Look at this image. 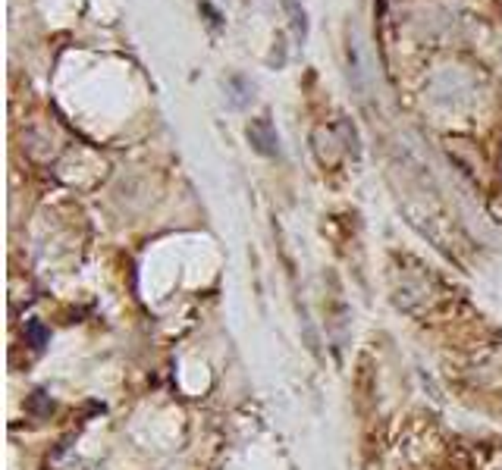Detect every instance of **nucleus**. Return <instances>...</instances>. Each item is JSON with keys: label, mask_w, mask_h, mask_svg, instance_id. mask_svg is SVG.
<instances>
[{"label": "nucleus", "mask_w": 502, "mask_h": 470, "mask_svg": "<svg viewBox=\"0 0 502 470\" xmlns=\"http://www.w3.org/2000/svg\"><path fill=\"white\" fill-rule=\"evenodd\" d=\"M248 138H251V144H254L257 154H264V157H273L276 154V132H273L270 116L254 119V123L248 125Z\"/></svg>", "instance_id": "nucleus-1"}, {"label": "nucleus", "mask_w": 502, "mask_h": 470, "mask_svg": "<svg viewBox=\"0 0 502 470\" xmlns=\"http://www.w3.org/2000/svg\"><path fill=\"white\" fill-rule=\"evenodd\" d=\"M286 10L292 13L295 38H298V41H305V35H307V19H305V10H298V3H295V0H286Z\"/></svg>", "instance_id": "nucleus-2"}, {"label": "nucleus", "mask_w": 502, "mask_h": 470, "mask_svg": "<svg viewBox=\"0 0 502 470\" xmlns=\"http://www.w3.org/2000/svg\"><path fill=\"white\" fill-rule=\"evenodd\" d=\"M201 13H207V22H211L213 29H220V25H223V16H220V13L213 10V6L207 3V0H201Z\"/></svg>", "instance_id": "nucleus-3"}]
</instances>
